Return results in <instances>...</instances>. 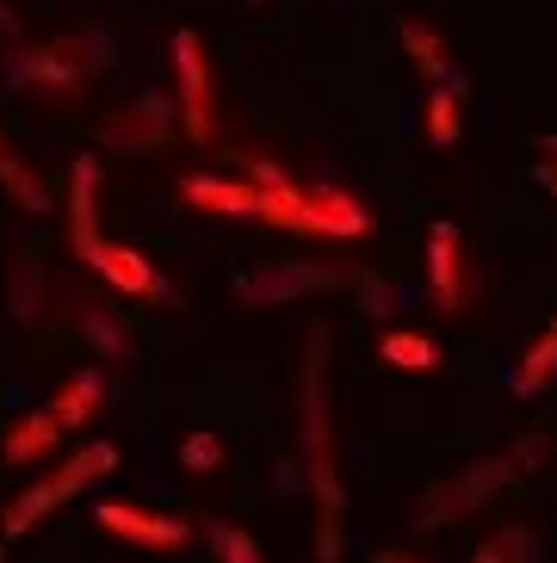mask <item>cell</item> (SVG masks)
<instances>
[{"label":"cell","instance_id":"obj_1","mask_svg":"<svg viewBox=\"0 0 557 563\" xmlns=\"http://www.w3.org/2000/svg\"><path fill=\"white\" fill-rule=\"evenodd\" d=\"M186 205L217 217H254V223H273V230H297V235H353L372 230V211L347 192H304L297 180H211V174H193L186 180Z\"/></svg>","mask_w":557,"mask_h":563},{"label":"cell","instance_id":"obj_2","mask_svg":"<svg viewBox=\"0 0 557 563\" xmlns=\"http://www.w3.org/2000/svg\"><path fill=\"white\" fill-rule=\"evenodd\" d=\"M304 452H310V489L323 501L316 527V563H341V483H335V452H328V409H323V329H310V365H304Z\"/></svg>","mask_w":557,"mask_h":563},{"label":"cell","instance_id":"obj_3","mask_svg":"<svg viewBox=\"0 0 557 563\" xmlns=\"http://www.w3.org/2000/svg\"><path fill=\"white\" fill-rule=\"evenodd\" d=\"M112 471H118V446H112V440H94V446H81L68 464H56L50 477H37L32 489H25V496L13 501V508H7V520H0V527H7V532L19 539V532H32L37 520H50L56 508H68V501L81 496L87 483L112 477Z\"/></svg>","mask_w":557,"mask_h":563},{"label":"cell","instance_id":"obj_4","mask_svg":"<svg viewBox=\"0 0 557 563\" xmlns=\"http://www.w3.org/2000/svg\"><path fill=\"white\" fill-rule=\"evenodd\" d=\"M341 273L335 266H304V261H273V266H254L236 279V298L248 310H273V303H292V298H316V291H335Z\"/></svg>","mask_w":557,"mask_h":563},{"label":"cell","instance_id":"obj_5","mask_svg":"<svg viewBox=\"0 0 557 563\" xmlns=\"http://www.w3.org/2000/svg\"><path fill=\"white\" fill-rule=\"evenodd\" d=\"M167 56H174V75H181V124H186V136H193V143H211V63H205L198 32H174Z\"/></svg>","mask_w":557,"mask_h":563},{"label":"cell","instance_id":"obj_6","mask_svg":"<svg viewBox=\"0 0 557 563\" xmlns=\"http://www.w3.org/2000/svg\"><path fill=\"white\" fill-rule=\"evenodd\" d=\"M94 520L106 532H118V539L143 545V551H181L186 539H193L186 520H174V514H149V508H136V501H94Z\"/></svg>","mask_w":557,"mask_h":563},{"label":"cell","instance_id":"obj_7","mask_svg":"<svg viewBox=\"0 0 557 563\" xmlns=\"http://www.w3.org/2000/svg\"><path fill=\"white\" fill-rule=\"evenodd\" d=\"M545 446H551V440H545V433H533V440H521L514 452H502V459H490L483 471H465V477L452 483V489H440V501H434V514H422V520H452L459 508H471V501H483V496H490V489H495L502 477H514V464H539L533 452H545Z\"/></svg>","mask_w":557,"mask_h":563},{"label":"cell","instance_id":"obj_8","mask_svg":"<svg viewBox=\"0 0 557 563\" xmlns=\"http://www.w3.org/2000/svg\"><path fill=\"white\" fill-rule=\"evenodd\" d=\"M99 162L94 155H81V162L68 167V249H75V261L94 266L99 254Z\"/></svg>","mask_w":557,"mask_h":563},{"label":"cell","instance_id":"obj_9","mask_svg":"<svg viewBox=\"0 0 557 563\" xmlns=\"http://www.w3.org/2000/svg\"><path fill=\"white\" fill-rule=\"evenodd\" d=\"M94 273L99 279H112L124 298H155V303H174V285L149 266V254H136V249H124V242H99V254H94Z\"/></svg>","mask_w":557,"mask_h":563},{"label":"cell","instance_id":"obj_10","mask_svg":"<svg viewBox=\"0 0 557 563\" xmlns=\"http://www.w3.org/2000/svg\"><path fill=\"white\" fill-rule=\"evenodd\" d=\"M427 291H434L440 310H459L465 303V254H459V230L452 223L427 230Z\"/></svg>","mask_w":557,"mask_h":563},{"label":"cell","instance_id":"obj_11","mask_svg":"<svg viewBox=\"0 0 557 563\" xmlns=\"http://www.w3.org/2000/svg\"><path fill=\"white\" fill-rule=\"evenodd\" d=\"M75 51H81V37H68V44H44V51H25L13 63V87H75L81 75H94L87 63H68Z\"/></svg>","mask_w":557,"mask_h":563},{"label":"cell","instance_id":"obj_12","mask_svg":"<svg viewBox=\"0 0 557 563\" xmlns=\"http://www.w3.org/2000/svg\"><path fill=\"white\" fill-rule=\"evenodd\" d=\"M459 124H465V81L446 75V81H434V93H427V143H434V150H452V143H459Z\"/></svg>","mask_w":557,"mask_h":563},{"label":"cell","instance_id":"obj_13","mask_svg":"<svg viewBox=\"0 0 557 563\" xmlns=\"http://www.w3.org/2000/svg\"><path fill=\"white\" fill-rule=\"evenodd\" d=\"M56 433H63V421L50 415V402H44V409H32L13 433H7V464H32V459H44V452L56 446Z\"/></svg>","mask_w":557,"mask_h":563},{"label":"cell","instance_id":"obj_14","mask_svg":"<svg viewBox=\"0 0 557 563\" xmlns=\"http://www.w3.org/2000/svg\"><path fill=\"white\" fill-rule=\"evenodd\" d=\"M99 397H106V378L99 372H81V378H68L56 397H50V415L63 421V428H81L87 415L99 409Z\"/></svg>","mask_w":557,"mask_h":563},{"label":"cell","instance_id":"obj_15","mask_svg":"<svg viewBox=\"0 0 557 563\" xmlns=\"http://www.w3.org/2000/svg\"><path fill=\"white\" fill-rule=\"evenodd\" d=\"M557 378V329H545L539 341H533V347H526V360L514 365V397H539L545 384Z\"/></svg>","mask_w":557,"mask_h":563},{"label":"cell","instance_id":"obj_16","mask_svg":"<svg viewBox=\"0 0 557 563\" xmlns=\"http://www.w3.org/2000/svg\"><path fill=\"white\" fill-rule=\"evenodd\" d=\"M403 51H409V63L427 75V87L452 75V63H446V44H440V32H434V25H422V19H403Z\"/></svg>","mask_w":557,"mask_h":563},{"label":"cell","instance_id":"obj_17","mask_svg":"<svg viewBox=\"0 0 557 563\" xmlns=\"http://www.w3.org/2000/svg\"><path fill=\"white\" fill-rule=\"evenodd\" d=\"M378 360L396 365V372H434V365H440V347H434L427 334H415V329H396V334L378 341Z\"/></svg>","mask_w":557,"mask_h":563},{"label":"cell","instance_id":"obj_18","mask_svg":"<svg viewBox=\"0 0 557 563\" xmlns=\"http://www.w3.org/2000/svg\"><path fill=\"white\" fill-rule=\"evenodd\" d=\"M0 186H7V192H13L19 205H25V211H50V192H44V180H37L32 174V162H19L13 150H7V143H0Z\"/></svg>","mask_w":557,"mask_h":563},{"label":"cell","instance_id":"obj_19","mask_svg":"<svg viewBox=\"0 0 557 563\" xmlns=\"http://www.w3.org/2000/svg\"><path fill=\"white\" fill-rule=\"evenodd\" d=\"M205 539H211L217 563H266L261 545H254L242 527H230V520H211V527H205Z\"/></svg>","mask_w":557,"mask_h":563},{"label":"cell","instance_id":"obj_20","mask_svg":"<svg viewBox=\"0 0 557 563\" xmlns=\"http://www.w3.org/2000/svg\"><path fill=\"white\" fill-rule=\"evenodd\" d=\"M181 464H186V471H217V464H223V440H217L211 428L186 433V440H181Z\"/></svg>","mask_w":557,"mask_h":563},{"label":"cell","instance_id":"obj_21","mask_svg":"<svg viewBox=\"0 0 557 563\" xmlns=\"http://www.w3.org/2000/svg\"><path fill=\"white\" fill-rule=\"evenodd\" d=\"M81 322H87V334H94V347H99V353H112V360H131V341L112 329V316H106V310H87Z\"/></svg>","mask_w":557,"mask_h":563},{"label":"cell","instance_id":"obj_22","mask_svg":"<svg viewBox=\"0 0 557 563\" xmlns=\"http://www.w3.org/2000/svg\"><path fill=\"white\" fill-rule=\"evenodd\" d=\"M539 155H545V162L533 167V174H539L545 192H557V136H539Z\"/></svg>","mask_w":557,"mask_h":563},{"label":"cell","instance_id":"obj_23","mask_svg":"<svg viewBox=\"0 0 557 563\" xmlns=\"http://www.w3.org/2000/svg\"><path fill=\"white\" fill-rule=\"evenodd\" d=\"M477 563H509V532H502V539H490V545L477 551Z\"/></svg>","mask_w":557,"mask_h":563},{"label":"cell","instance_id":"obj_24","mask_svg":"<svg viewBox=\"0 0 557 563\" xmlns=\"http://www.w3.org/2000/svg\"><path fill=\"white\" fill-rule=\"evenodd\" d=\"M372 563H422V558H409V551H378Z\"/></svg>","mask_w":557,"mask_h":563},{"label":"cell","instance_id":"obj_25","mask_svg":"<svg viewBox=\"0 0 557 563\" xmlns=\"http://www.w3.org/2000/svg\"><path fill=\"white\" fill-rule=\"evenodd\" d=\"M0 32H7V7H0Z\"/></svg>","mask_w":557,"mask_h":563},{"label":"cell","instance_id":"obj_26","mask_svg":"<svg viewBox=\"0 0 557 563\" xmlns=\"http://www.w3.org/2000/svg\"><path fill=\"white\" fill-rule=\"evenodd\" d=\"M0 563H7V545H0Z\"/></svg>","mask_w":557,"mask_h":563}]
</instances>
